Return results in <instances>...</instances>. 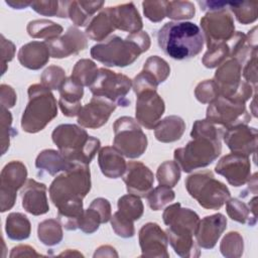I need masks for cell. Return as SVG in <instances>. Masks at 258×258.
<instances>
[{
    "label": "cell",
    "mask_w": 258,
    "mask_h": 258,
    "mask_svg": "<svg viewBox=\"0 0 258 258\" xmlns=\"http://www.w3.org/2000/svg\"><path fill=\"white\" fill-rule=\"evenodd\" d=\"M90 189V168L88 164L83 163H75L50 183L49 197L57 208V219L64 229H79V221L84 213L83 199Z\"/></svg>",
    "instance_id": "cell-1"
},
{
    "label": "cell",
    "mask_w": 258,
    "mask_h": 258,
    "mask_svg": "<svg viewBox=\"0 0 258 258\" xmlns=\"http://www.w3.org/2000/svg\"><path fill=\"white\" fill-rule=\"evenodd\" d=\"M223 134V127L213 124L207 119L197 120L190 132L192 140L184 147L174 150L175 162L184 172L208 166L221 154Z\"/></svg>",
    "instance_id": "cell-2"
},
{
    "label": "cell",
    "mask_w": 258,
    "mask_h": 258,
    "mask_svg": "<svg viewBox=\"0 0 258 258\" xmlns=\"http://www.w3.org/2000/svg\"><path fill=\"white\" fill-rule=\"evenodd\" d=\"M157 42L163 52L177 60L198 55L204 46L201 28L188 21H170L157 32Z\"/></svg>",
    "instance_id": "cell-3"
},
{
    "label": "cell",
    "mask_w": 258,
    "mask_h": 258,
    "mask_svg": "<svg viewBox=\"0 0 258 258\" xmlns=\"http://www.w3.org/2000/svg\"><path fill=\"white\" fill-rule=\"evenodd\" d=\"M149 47L148 33L139 31L129 34L125 39L113 35L106 41L94 45L91 48V55L107 67L124 68L133 63Z\"/></svg>",
    "instance_id": "cell-4"
},
{
    "label": "cell",
    "mask_w": 258,
    "mask_h": 258,
    "mask_svg": "<svg viewBox=\"0 0 258 258\" xmlns=\"http://www.w3.org/2000/svg\"><path fill=\"white\" fill-rule=\"evenodd\" d=\"M51 138L62 156L74 163L89 165L101 145L98 138L90 136L75 124L58 125L52 131Z\"/></svg>",
    "instance_id": "cell-5"
},
{
    "label": "cell",
    "mask_w": 258,
    "mask_h": 258,
    "mask_svg": "<svg viewBox=\"0 0 258 258\" xmlns=\"http://www.w3.org/2000/svg\"><path fill=\"white\" fill-rule=\"evenodd\" d=\"M28 103L23 111L21 127L25 132L36 133L57 116L56 100L49 89L40 84L28 88Z\"/></svg>",
    "instance_id": "cell-6"
},
{
    "label": "cell",
    "mask_w": 258,
    "mask_h": 258,
    "mask_svg": "<svg viewBox=\"0 0 258 258\" xmlns=\"http://www.w3.org/2000/svg\"><path fill=\"white\" fill-rule=\"evenodd\" d=\"M185 188L200 206L207 210L220 209L231 197L229 188L216 179L211 170L192 173L185 180Z\"/></svg>",
    "instance_id": "cell-7"
},
{
    "label": "cell",
    "mask_w": 258,
    "mask_h": 258,
    "mask_svg": "<svg viewBox=\"0 0 258 258\" xmlns=\"http://www.w3.org/2000/svg\"><path fill=\"white\" fill-rule=\"evenodd\" d=\"M242 64L234 58L226 59L215 73L216 83L220 96L245 103L256 91L250 84L241 80Z\"/></svg>",
    "instance_id": "cell-8"
},
{
    "label": "cell",
    "mask_w": 258,
    "mask_h": 258,
    "mask_svg": "<svg viewBox=\"0 0 258 258\" xmlns=\"http://www.w3.org/2000/svg\"><path fill=\"white\" fill-rule=\"evenodd\" d=\"M113 147L128 158L140 157L147 148V136L132 117L118 118L114 125Z\"/></svg>",
    "instance_id": "cell-9"
},
{
    "label": "cell",
    "mask_w": 258,
    "mask_h": 258,
    "mask_svg": "<svg viewBox=\"0 0 258 258\" xmlns=\"http://www.w3.org/2000/svg\"><path fill=\"white\" fill-rule=\"evenodd\" d=\"M89 88L95 97L105 98L117 106L130 105V100L126 96L132 88V81L123 74L101 68L96 80Z\"/></svg>",
    "instance_id": "cell-10"
},
{
    "label": "cell",
    "mask_w": 258,
    "mask_h": 258,
    "mask_svg": "<svg viewBox=\"0 0 258 258\" xmlns=\"http://www.w3.org/2000/svg\"><path fill=\"white\" fill-rule=\"evenodd\" d=\"M206 119L224 129L238 125H247L251 115L246 110L245 103L219 96L207 108Z\"/></svg>",
    "instance_id": "cell-11"
},
{
    "label": "cell",
    "mask_w": 258,
    "mask_h": 258,
    "mask_svg": "<svg viewBox=\"0 0 258 258\" xmlns=\"http://www.w3.org/2000/svg\"><path fill=\"white\" fill-rule=\"evenodd\" d=\"M201 26L208 48L226 43L235 34L233 17L226 9L208 12L201 18Z\"/></svg>",
    "instance_id": "cell-12"
},
{
    "label": "cell",
    "mask_w": 258,
    "mask_h": 258,
    "mask_svg": "<svg viewBox=\"0 0 258 258\" xmlns=\"http://www.w3.org/2000/svg\"><path fill=\"white\" fill-rule=\"evenodd\" d=\"M27 177L26 166L18 160L8 162L0 175L1 212L10 210L16 201L17 190L24 185Z\"/></svg>",
    "instance_id": "cell-13"
},
{
    "label": "cell",
    "mask_w": 258,
    "mask_h": 258,
    "mask_svg": "<svg viewBox=\"0 0 258 258\" xmlns=\"http://www.w3.org/2000/svg\"><path fill=\"white\" fill-rule=\"evenodd\" d=\"M162 218L164 224L168 227L166 233L174 235L195 236L200 221L196 212L188 208H182L179 203L166 207Z\"/></svg>",
    "instance_id": "cell-14"
},
{
    "label": "cell",
    "mask_w": 258,
    "mask_h": 258,
    "mask_svg": "<svg viewBox=\"0 0 258 258\" xmlns=\"http://www.w3.org/2000/svg\"><path fill=\"white\" fill-rule=\"evenodd\" d=\"M165 110L164 101L156 91L148 90L137 95L136 121L146 129H154Z\"/></svg>",
    "instance_id": "cell-15"
},
{
    "label": "cell",
    "mask_w": 258,
    "mask_h": 258,
    "mask_svg": "<svg viewBox=\"0 0 258 258\" xmlns=\"http://www.w3.org/2000/svg\"><path fill=\"white\" fill-rule=\"evenodd\" d=\"M215 171L223 175L233 186L244 185L251 177L249 156L230 153L223 156L215 167Z\"/></svg>",
    "instance_id": "cell-16"
},
{
    "label": "cell",
    "mask_w": 258,
    "mask_h": 258,
    "mask_svg": "<svg viewBox=\"0 0 258 258\" xmlns=\"http://www.w3.org/2000/svg\"><path fill=\"white\" fill-rule=\"evenodd\" d=\"M139 244L143 257H169L167 234L156 223H147L141 227Z\"/></svg>",
    "instance_id": "cell-17"
},
{
    "label": "cell",
    "mask_w": 258,
    "mask_h": 258,
    "mask_svg": "<svg viewBox=\"0 0 258 258\" xmlns=\"http://www.w3.org/2000/svg\"><path fill=\"white\" fill-rule=\"evenodd\" d=\"M117 105L105 98L95 97L90 103L82 107L78 115V123L90 129H97L107 123L111 114L115 111Z\"/></svg>",
    "instance_id": "cell-18"
},
{
    "label": "cell",
    "mask_w": 258,
    "mask_h": 258,
    "mask_svg": "<svg viewBox=\"0 0 258 258\" xmlns=\"http://www.w3.org/2000/svg\"><path fill=\"white\" fill-rule=\"evenodd\" d=\"M48 47L50 56L54 58L68 57L84 50L88 45L86 33L75 26L68 28L62 36L44 41Z\"/></svg>",
    "instance_id": "cell-19"
},
{
    "label": "cell",
    "mask_w": 258,
    "mask_h": 258,
    "mask_svg": "<svg viewBox=\"0 0 258 258\" xmlns=\"http://www.w3.org/2000/svg\"><path fill=\"white\" fill-rule=\"evenodd\" d=\"M122 176L128 194L135 195L139 198H146L153 187V173L142 162H128Z\"/></svg>",
    "instance_id": "cell-20"
},
{
    "label": "cell",
    "mask_w": 258,
    "mask_h": 258,
    "mask_svg": "<svg viewBox=\"0 0 258 258\" xmlns=\"http://www.w3.org/2000/svg\"><path fill=\"white\" fill-rule=\"evenodd\" d=\"M257 129L245 124L231 127L223 134V139L232 153L245 156L256 153Z\"/></svg>",
    "instance_id": "cell-21"
},
{
    "label": "cell",
    "mask_w": 258,
    "mask_h": 258,
    "mask_svg": "<svg viewBox=\"0 0 258 258\" xmlns=\"http://www.w3.org/2000/svg\"><path fill=\"white\" fill-rule=\"evenodd\" d=\"M226 228L227 219L224 215L218 213L205 217L199 221L195 232L198 246L205 249L214 248Z\"/></svg>",
    "instance_id": "cell-22"
},
{
    "label": "cell",
    "mask_w": 258,
    "mask_h": 258,
    "mask_svg": "<svg viewBox=\"0 0 258 258\" xmlns=\"http://www.w3.org/2000/svg\"><path fill=\"white\" fill-rule=\"evenodd\" d=\"M46 185L35 179H27L21 189L22 207L24 210L33 215L40 216L49 211L46 197Z\"/></svg>",
    "instance_id": "cell-23"
},
{
    "label": "cell",
    "mask_w": 258,
    "mask_h": 258,
    "mask_svg": "<svg viewBox=\"0 0 258 258\" xmlns=\"http://www.w3.org/2000/svg\"><path fill=\"white\" fill-rule=\"evenodd\" d=\"M111 217V205L109 201L104 198H97L84 211L79 221V229L86 234H92L99 229L100 224L107 223Z\"/></svg>",
    "instance_id": "cell-24"
},
{
    "label": "cell",
    "mask_w": 258,
    "mask_h": 258,
    "mask_svg": "<svg viewBox=\"0 0 258 258\" xmlns=\"http://www.w3.org/2000/svg\"><path fill=\"white\" fill-rule=\"evenodd\" d=\"M115 29L132 33L141 31L143 23L134 3L129 2L114 7H107Z\"/></svg>",
    "instance_id": "cell-25"
},
{
    "label": "cell",
    "mask_w": 258,
    "mask_h": 258,
    "mask_svg": "<svg viewBox=\"0 0 258 258\" xmlns=\"http://www.w3.org/2000/svg\"><path fill=\"white\" fill-rule=\"evenodd\" d=\"M84 87L76 83L71 77L66 80L59 91L58 105L62 114L67 117L78 116L82 106L81 101L84 95Z\"/></svg>",
    "instance_id": "cell-26"
},
{
    "label": "cell",
    "mask_w": 258,
    "mask_h": 258,
    "mask_svg": "<svg viewBox=\"0 0 258 258\" xmlns=\"http://www.w3.org/2000/svg\"><path fill=\"white\" fill-rule=\"evenodd\" d=\"M17 56L21 66L36 71L48 62L50 53L44 41H31L20 47Z\"/></svg>",
    "instance_id": "cell-27"
},
{
    "label": "cell",
    "mask_w": 258,
    "mask_h": 258,
    "mask_svg": "<svg viewBox=\"0 0 258 258\" xmlns=\"http://www.w3.org/2000/svg\"><path fill=\"white\" fill-rule=\"evenodd\" d=\"M98 163L102 173L109 178L121 177L127 166L123 155L111 146H105L99 151Z\"/></svg>",
    "instance_id": "cell-28"
},
{
    "label": "cell",
    "mask_w": 258,
    "mask_h": 258,
    "mask_svg": "<svg viewBox=\"0 0 258 258\" xmlns=\"http://www.w3.org/2000/svg\"><path fill=\"white\" fill-rule=\"evenodd\" d=\"M256 209H257L256 195L250 201L248 206L238 199H229L226 202V211L228 216L233 221H236L240 224H247L251 227H253L257 223Z\"/></svg>",
    "instance_id": "cell-29"
},
{
    "label": "cell",
    "mask_w": 258,
    "mask_h": 258,
    "mask_svg": "<svg viewBox=\"0 0 258 258\" xmlns=\"http://www.w3.org/2000/svg\"><path fill=\"white\" fill-rule=\"evenodd\" d=\"M75 163L66 159L59 151L53 149L42 150L36 157L35 166L41 171L50 175H55L60 171H67Z\"/></svg>",
    "instance_id": "cell-30"
},
{
    "label": "cell",
    "mask_w": 258,
    "mask_h": 258,
    "mask_svg": "<svg viewBox=\"0 0 258 258\" xmlns=\"http://www.w3.org/2000/svg\"><path fill=\"white\" fill-rule=\"evenodd\" d=\"M185 130V123L179 116H167L157 123L154 128L155 138L163 143L179 140Z\"/></svg>",
    "instance_id": "cell-31"
},
{
    "label": "cell",
    "mask_w": 258,
    "mask_h": 258,
    "mask_svg": "<svg viewBox=\"0 0 258 258\" xmlns=\"http://www.w3.org/2000/svg\"><path fill=\"white\" fill-rule=\"evenodd\" d=\"M104 3V1H69L68 17L76 26H85Z\"/></svg>",
    "instance_id": "cell-32"
},
{
    "label": "cell",
    "mask_w": 258,
    "mask_h": 258,
    "mask_svg": "<svg viewBox=\"0 0 258 258\" xmlns=\"http://www.w3.org/2000/svg\"><path fill=\"white\" fill-rule=\"evenodd\" d=\"M114 30L115 26L111 19L108 8H106L91 19L85 32L89 38L96 41H101Z\"/></svg>",
    "instance_id": "cell-33"
},
{
    "label": "cell",
    "mask_w": 258,
    "mask_h": 258,
    "mask_svg": "<svg viewBox=\"0 0 258 258\" xmlns=\"http://www.w3.org/2000/svg\"><path fill=\"white\" fill-rule=\"evenodd\" d=\"M5 231L9 239L22 241L30 236L31 225L25 215L21 213H11L6 219Z\"/></svg>",
    "instance_id": "cell-34"
},
{
    "label": "cell",
    "mask_w": 258,
    "mask_h": 258,
    "mask_svg": "<svg viewBox=\"0 0 258 258\" xmlns=\"http://www.w3.org/2000/svg\"><path fill=\"white\" fill-rule=\"evenodd\" d=\"M62 27L47 19L32 20L27 25V32L32 38H44L50 40L56 38L62 32Z\"/></svg>",
    "instance_id": "cell-35"
},
{
    "label": "cell",
    "mask_w": 258,
    "mask_h": 258,
    "mask_svg": "<svg viewBox=\"0 0 258 258\" xmlns=\"http://www.w3.org/2000/svg\"><path fill=\"white\" fill-rule=\"evenodd\" d=\"M99 69L96 63L88 58H83L75 64L71 78L82 87H90L96 80Z\"/></svg>",
    "instance_id": "cell-36"
},
{
    "label": "cell",
    "mask_w": 258,
    "mask_h": 258,
    "mask_svg": "<svg viewBox=\"0 0 258 258\" xmlns=\"http://www.w3.org/2000/svg\"><path fill=\"white\" fill-rule=\"evenodd\" d=\"M37 236L40 242L46 246L57 245L62 240V229L54 219L44 220L38 224Z\"/></svg>",
    "instance_id": "cell-37"
},
{
    "label": "cell",
    "mask_w": 258,
    "mask_h": 258,
    "mask_svg": "<svg viewBox=\"0 0 258 258\" xmlns=\"http://www.w3.org/2000/svg\"><path fill=\"white\" fill-rule=\"evenodd\" d=\"M168 237V242L173 248L174 252L180 257H199L200 250L196 241H194V236L185 235H174L166 233Z\"/></svg>",
    "instance_id": "cell-38"
},
{
    "label": "cell",
    "mask_w": 258,
    "mask_h": 258,
    "mask_svg": "<svg viewBox=\"0 0 258 258\" xmlns=\"http://www.w3.org/2000/svg\"><path fill=\"white\" fill-rule=\"evenodd\" d=\"M118 212L131 221L139 220L144 212L143 204L135 195H125L118 200Z\"/></svg>",
    "instance_id": "cell-39"
},
{
    "label": "cell",
    "mask_w": 258,
    "mask_h": 258,
    "mask_svg": "<svg viewBox=\"0 0 258 258\" xmlns=\"http://www.w3.org/2000/svg\"><path fill=\"white\" fill-rule=\"evenodd\" d=\"M69 1H32L30 7L43 16H57L60 18L68 17Z\"/></svg>",
    "instance_id": "cell-40"
},
{
    "label": "cell",
    "mask_w": 258,
    "mask_h": 258,
    "mask_svg": "<svg viewBox=\"0 0 258 258\" xmlns=\"http://www.w3.org/2000/svg\"><path fill=\"white\" fill-rule=\"evenodd\" d=\"M228 6L235 14L237 20L242 24H249L257 19V1H243V2H229Z\"/></svg>",
    "instance_id": "cell-41"
},
{
    "label": "cell",
    "mask_w": 258,
    "mask_h": 258,
    "mask_svg": "<svg viewBox=\"0 0 258 258\" xmlns=\"http://www.w3.org/2000/svg\"><path fill=\"white\" fill-rule=\"evenodd\" d=\"M156 177L159 184L173 187L180 179V167L175 161L166 160L158 166Z\"/></svg>",
    "instance_id": "cell-42"
},
{
    "label": "cell",
    "mask_w": 258,
    "mask_h": 258,
    "mask_svg": "<svg viewBox=\"0 0 258 258\" xmlns=\"http://www.w3.org/2000/svg\"><path fill=\"white\" fill-rule=\"evenodd\" d=\"M174 191L171 187L159 184L157 187L152 188L147 195L146 199L149 207L153 211H159L163 209L167 204L174 200Z\"/></svg>",
    "instance_id": "cell-43"
},
{
    "label": "cell",
    "mask_w": 258,
    "mask_h": 258,
    "mask_svg": "<svg viewBox=\"0 0 258 258\" xmlns=\"http://www.w3.org/2000/svg\"><path fill=\"white\" fill-rule=\"evenodd\" d=\"M244 242L243 237L238 232L228 233L222 240L220 245L221 253L225 257L235 258L243 254Z\"/></svg>",
    "instance_id": "cell-44"
},
{
    "label": "cell",
    "mask_w": 258,
    "mask_h": 258,
    "mask_svg": "<svg viewBox=\"0 0 258 258\" xmlns=\"http://www.w3.org/2000/svg\"><path fill=\"white\" fill-rule=\"evenodd\" d=\"M196 14L195 5L189 1H167L166 17L176 21L192 18Z\"/></svg>",
    "instance_id": "cell-45"
},
{
    "label": "cell",
    "mask_w": 258,
    "mask_h": 258,
    "mask_svg": "<svg viewBox=\"0 0 258 258\" xmlns=\"http://www.w3.org/2000/svg\"><path fill=\"white\" fill-rule=\"evenodd\" d=\"M143 70L151 74L158 84L163 83L170 74V68L168 63L158 55L149 56L144 62Z\"/></svg>",
    "instance_id": "cell-46"
},
{
    "label": "cell",
    "mask_w": 258,
    "mask_h": 258,
    "mask_svg": "<svg viewBox=\"0 0 258 258\" xmlns=\"http://www.w3.org/2000/svg\"><path fill=\"white\" fill-rule=\"evenodd\" d=\"M228 56H230V47L228 42H226L208 48L202 61L206 68L213 69L223 63Z\"/></svg>",
    "instance_id": "cell-47"
},
{
    "label": "cell",
    "mask_w": 258,
    "mask_h": 258,
    "mask_svg": "<svg viewBox=\"0 0 258 258\" xmlns=\"http://www.w3.org/2000/svg\"><path fill=\"white\" fill-rule=\"evenodd\" d=\"M41 85L49 90H59L66 82V72L57 66H49L44 70L41 77Z\"/></svg>",
    "instance_id": "cell-48"
},
{
    "label": "cell",
    "mask_w": 258,
    "mask_h": 258,
    "mask_svg": "<svg viewBox=\"0 0 258 258\" xmlns=\"http://www.w3.org/2000/svg\"><path fill=\"white\" fill-rule=\"evenodd\" d=\"M195 96L199 102L210 104L220 96V93L214 80H206L197 86Z\"/></svg>",
    "instance_id": "cell-49"
},
{
    "label": "cell",
    "mask_w": 258,
    "mask_h": 258,
    "mask_svg": "<svg viewBox=\"0 0 258 258\" xmlns=\"http://www.w3.org/2000/svg\"><path fill=\"white\" fill-rule=\"evenodd\" d=\"M111 225L114 232L122 238H131L135 234L133 221L121 215L118 211L111 217Z\"/></svg>",
    "instance_id": "cell-50"
},
{
    "label": "cell",
    "mask_w": 258,
    "mask_h": 258,
    "mask_svg": "<svg viewBox=\"0 0 258 258\" xmlns=\"http://www.w3.org/2000/svg\"><path fill=\"white\" fill-rule=\"evenodd\" d=\"M1 147H2V153L4 154L6 150L9 148L10 144V138L17 134V132L14 131V129L11 127L12 124V116L8 109L1 108Z\"/></svg>",
    "instance_id": "cell-51"
},
{
    "label": "cell",
    "mask_w": 258,
    "mask_h": 258,
    "mask_svg": "<svg viewBox=\"0 0 258 258\" xmlns=\"http://www.w3.org/2000/svg\"><path fill=\"white\" fill-rule=\"evenodd\" d=\"M166 3L167 1H144L142 6L145 17L152 22H160L166 17Z\"/></svg>",
    "instance_id": "cell-52"
},
{
    "label": "cell",
    "mask_w": 258,
    "mask_h": 258,
    "mask_svg": "<svg viewBox=\"0 0 258 258\" xmlns=\"http://www.w3.org/2000/svg\"><path fill=\"white\" fill-rule=\"evenodd\" d=\"M158 83L156 79L149 74L148 72L142 70L133 80L132 82V88L135 92L136 95L140 94L141 92L148 91V90H153L156 91L158 87Z\"/></svg>",
    "instance_id": "cell-53"
},
{
    "label": "cell",
    "mask_w": 258,
    "mask_h": 258,
    "mask_svg": "<svg viewBox=\"0 0 258 258\" xmlns=\"http://www.w3.org/2000/svg\"><path fill=\"white\" fill-rule=\"evenodd\" d=\"M245 82L256 89L257 86V53H254L245 63L242 71Z\"/></svg>",
    "instance_id": "cell-54"
},
{
    "label": "cell",
    "mask_w": 258,
    "mask_h": 258,
    "mask_svg": "<svg viewBox=\"0 0 258 258\" xmlns=\"http://www.w3.org/2000/svg\"><path fill=\"white\" fill-rule=\"evenodd\" d=\"M0 99H1V108H12L17 100L15 91L8 85L2 84L0 87Z\"/></svg>",
    "instance_id": "cell-55"
},
{
    "label": "cell",
    "mask_w": 258,
    "mask_h": 258,
    "mask_svg": "<svg viewBox=\"0 0 258 258\" xmlns=\"http://www.w3.org/2000/svg\"><path fill=\"white\" fill-rule=\"evenodd\" d=\"M1 51H2V75L5 73L6 70V62L12 60L14 53H15V46L14 44L10 41L5 39L4 35H1Z\"/></svg>",
    "instance_id": "cell-56"
},
{
    "label": "cell",
    "mask_w": 258,
    "mask_h": 258,
    "mask_svg": "<svg viewBox=\"0 0 258 258\" xmlns=\"http://www.w3.org/2000/svg\"><path fill=\"white\" fill-rule=\"evenodd\" d=\"M10 257H22V256H40L34 248L28 246V245H19L12 249Z\"/></svg>",
    "instance_id": "cell-57"
},
{
    "label": "cell",
    "mask_w": 258,
    "mask_h": 258,
    "mask_svg": "<svg viewBox=\"0 0 258 258\" xmlns=\"http://www.w3.org/2000/svg\"><path fill=\"white\" fill-rule=\"evenodd\" d=\"M198 3L203 11H208V12L224 10L225 7L228 6V2H220V1H199Z\"/></svg>",
    "instance_id": "cell-58"
},
{
    "label": "cell",
    "mask_w": 258,
    "mask_h": 258,
    "mask_svg": "<svg viewBox=\"0 0 258 258\" xmlns=\"http://www.w3.org/2000/svg\"><path fill=\"white\" fill-rule=\"evenodd\" d=\"M5 2L13 9H23L30 6L32 3V1H23V0H6Z\"/></svg>",
    "instance_id": "cell-59"
}]
</instances>
